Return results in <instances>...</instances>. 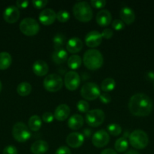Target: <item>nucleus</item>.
<instances>
[{"mask_svg": "<svg viewBox=\"0 0 154 154\" xmlns=\"http://www.w3.org/2000/svg\"><path fill=\"white\" fill-rule=\"evenodd\" d=\"M129 143L133 147L138 150H142L148 145L149 137L144 131L136 129L129 135Z\"/></svg>", "mask_w": 154, "mask_h": 154, "instance_id": "20e7f679", "label": "nucleus"}, {"mask_svg": "<svg viewBox=\"0 0 154 154\" xmlns=\"http://www.w3.org/2000/svg\"><path fill=\"white\" fill-rule=\"evenodd\" d=\"M30 4L29 1H22V0H18L16 2L17 7L20 8H26Z\"/></svg>", "mask_w": 154, "mask_h": 154, "instance_id": "79ce46f5", "label": "nucleus"}, {"mask_svg": "<svg viewBox=\"0 0 154 154\" xmlns=\"http://www.w3.org/2000/svg\"><path fill=\"white\" fill-rule=\"evenodd\" d=\"M96 21L101 26H107L111 23L112 15L108 10H101L96 15Z\"/></svg>", "mask_w": 154, "mask_h": 154, "instance_id": "6ab92c4d", "label": "nucleus"}, {"mask_svg": "<svg viewBox=\"0 0 154 154\" xmlns=\"http://www.w3.org/2000/svg\"><path fill=\"white\" fill-rule=\"evenodd\" d=\"M12 135L18 142H25L30 138L31 132L25 123L18 122L12 128Z\"/></svg>", "mask_w": 154, "mask_h": 154, "instance_id": "423d86ee", "label": "nucleus"}, {"mask_svg": "<svg viewBox=\"0 0 154 154\" xmlns=\"http://www.w3.org/2000/svg\"><path fill=\"white\" fill-rule=\"evenodd\" d=\"M81 79L79 75L75 71H69L66 72L64 77V84L66 89L70 91H74L79 86Z\"/></svg>", "mask_w": 154, "mask_h": 154, "instance_id": "9d476101", "label": "nucleus"}, {"mask_svg": "<svg viewBox=\"0 0 154 154\" xmlns=\"http://www.w3.org/2000/svg\"><path fill=\"white\" fill-rule=\"evenodd\" d=\"M30 150L33 154H44L48 151V144L43 140H38L32 144Z\"/></svg>", "mask_w": 154, "mask_h": 154, "instance_id": "412c9836", "label": "nucleus"}, {"mask_svg": "<svg viewBox=\"0 0 154 154\" xmlns=\"http://www.w3.org/2000/svg\"><path fill=\"white\" fill-rule=\"evenodd\" d=\"M100 101H101L102 103L104 104H108L111 102V96L109 93H101L99 96Z\"/></svg>", "mask_w": 154, "mask_h": 154, "instance_id": "e433bc0d", "label": "nucleus"}, {"mask_svg": "<svg viewBox=\"0 0 154 154\" xmlns=\"http://www.w3.org/2000/svg\"><path fill=\"white\" fill-rule=\"evenodd\" d=\"M128 109L133 115L137 117H146L152 111V100L144 93H136L130 98Z\"/></svg>", "mask_w": 154, "mask_h": 154, "instance_id": "f257e3e1", "label": "nucleus"}, {"mask_svg": "<svg viewBox=\"0 0 154 154\" xmlns=\"http://www.w3.org/2000/svg\"><path fill=\"white\" fill-rule=\"evenodd\" d=\"M67 52L63 48L54 50L51 55L52 60L56 64H62V63H65L67 60Z\"/></svg>", "mask_w": 154, "mask_h": 154, "instance_id": "4be33fe9", "label": "nucleus"}, {"mask_svg": "<svg viewBox=\"0 0 154 154\" xmlns=\"http://www.w3.org/2000/svg\"><path fill=\"white\" fill-rule=\"evenodd\" d=\"M42 126V120L38 115H33L28 120V127L33 132H37Z\"/></svg>", "mask_w": 154, "mask_h": 154, "instance_id": "393cba45", "label": "nucleus"}, {"mask_svg": "<svg viewBox=\"0 0 154 154\" xmlns=\"http://www.w3.org/2000/svg\"><path fill=\"white\" fill-rule=\"evenodd\" d=\"M146 78L149 81H154V72H147L146 73Z\"/></svg>", "mask_w": 154, "mask_h": 154, "instance_id": "37998d69", "label": "nucleus"}, {"mask_svg": "<svg viewBox=\"0 0 154 154\" xmlns=\"http://www.w3.org/2000/svg\"><path fill=\"white\" fill-rule=\"evenodd\" d=\"M70 114V108L67 105L62 104L58 105L54 111V118L58 121H63L69 117Z\"/></svg>", "mask_w": 154, "mask_h": 154, "instance_id": "f3484780", "label": "nucleus"}, {"mask_svg": "<svg viewBox=\"0 0 154 154\" xmlns=\"http://www.w3.org/2000/svg\"><path fill=\"white\" fill-rule=\"evenodd\" d=\"M33 71L37 76H45L48 72V66L43 60H36L33 65Z\"/></svg>", "mask_w": 154, "mask_h": 154, "instance_id": "aec40b11", "label": "nucleus"}, {"mask_svg": "<svg viewBox=\"0 0 154 154\" xmlns=\"http://www.w3.org/2000/svg\"><path fill=\"white\" fill-rule=\"evenodd\" d=\"M119 16H120L121 20L128 25L132 23L135 20V14H134V11L126 6L121 8L120 11H119Z\"/></svg>", "mask_w": 154, "mask_h": 154, "instance_id": "dca6fc26", "label": "nucleus"}, {"mask_svg": "<svg viewBox=\"0 0 154 154\" xmlns=\"http://www.w3.org/2000/svg\"><path fill=\"white\" fill-rule=\"evenodd\" d=\"M2 154H18V150L14 146L8 145L5 147Z\"/></svg>", "mask_w": 154, "mask_h": 154, "instance_id": "58836bf2", "label": "nucleus"}, {"mask_svg": "<svg viewBox=\"0 0 154 154\" xmlns=\"http://www.w3.org/2000/svg\"><path fill=\"white\" fill-rule=\"evenodd\" d=\"M102 35L101 33L99 32L95 31H91L88 33L85 38V42L86 45L89 48H96V47L99 46L102 42Z\"/></svg>", "mask_w": 154, "mask_h": 154, "instance_id": "ddd939ff", "label": "nucleus"}, {"mask_svg": "<svg viewBox=\"0 0 154 154\" xmlns=\"http://www.w3.org/2000/svg\"><path fill=\"white\" fill-rule=\"evenodd\" d=\"M54 116L53 115L52 113L51 112H45L42 114V119L45 123H51L54 120Z\"/></svg>", "mask_w": 154, "mask_h": 154, "instance_id": "c9c22d12", "label": "nucleus"}, {"mask_svg": "<svg viewBox=\"0 0 154 154\" xmlns=\"http://www.w3.org/2000/svg\"><path fill=\"white\" fill-rule=\"evenodd\" d=\"M101 35H102V38H104L106 39H110L113 37V32L110 29H105L101 32Z\"/></svg>", "mask_w": 154, "mask_h": 154, "instance_id": "ea45409f", "label": "nucleus"}, {"mask_svg": "<svg viewBox=\"0 0 154 154\" xmlns=\"http://www.w3.org/2000/svg\"><path fill=\"white\" fill-rule=\"evenodd\" d=\"M91 141L93 145L98 148L105 147L110 141V136H109L108 132L104 129L97 131L92 136Z\"/></svg>", "mask_w": 154, "mask_h": 154, "instance_id": "9b49d317", "label": "nucleus"}, {"mask_svg": "<svg viewBox=\"0 0 154 154\" xmlns=\"http://www.w3.org/2000/svg\"><path fill=\"white\" fill-rule=\"evenodd\" d=\"M52 41L54 50L60 49V48H63V46L64 45L65 42H66V37L62 33H57L53 38Z\"/></svg>", "mask_w": 154, "mask_h": 154, "instance_id": "c85d7f7f", "label": "nucleus"}, {"mask_svg": "<svg viewBox=\"0 0 154 154\" xmlns=\"http://www.w3.org/2000/svg\"><path fill=\"white\" fill-rule=\"evenodd\" d=\"M91 131L88 129H84V132H83V135H85V137H89L91 135Z\"/></svg>", "mask_w": 154, "mask_h": 154, "instance_id": "a18cd8bd", "label": "nucleus"}, {"mask_svg": "<svg viewBox=\"0 0 154 154\" xmlns=\"http://www.w3.org/2000/svg\"><path fill=\"white\" fill-rule=\"evenodd\" d=\"M90 3L94 8H104L106 5L107 2L105 0H91Z\"/></svg>", "mask_w": 154, "mask_h": 154, "instance_id": "f704fd0d", "label": "nucleus"}, {"mask_svg": "<svg viewBox=\"0 0 154 154\" xmlns=\"http://www.w3.org/2000/svg\"><path fill=\"white\" fill-rule=\"evenodd\" d=\"M48 2L47 0H33L32 2L33 6L36 8H42L48 4Z\"/></svg>", "mask_w": 154, "mask_h": 154, "instance_id": "4c0bfd02", "label": "nucleus"}, {"mask_svg": "<svg viewBox=\"0 0 154 154\" xmlns=\"http://www.w3.org/2000/svg\"><path fill=\"white\" fill-rule=\"evenodd\" d=\"M56 14L54 10L51 8H45L40 12L39 15V20L41 23L45 26L52 24L56 20Z\"/></svg>", "mask_w": 154, "mask_h": 154, "instance_id": "4468645a", "label": "nucleus"}, {"mask_svg": "<svg viewBox=\"0 0 154 154\" xmlns=\"http://www.w3.org/2000/svg\"><path fill=\"white\" fill-rule=\"evenodd\" d=\"M125 154H139V153L137 151H136V150H128V151H127Z\"/></svg>", "mask_w": 154, "mask_h": 154, "instance_id": "49530a36", "label": "nucleus"}, {"mask_svg": "<svg viewBox=\"0 0 154 154\" xmlns=\"http://www.w3.org/2000/svg\"><path fill=\"white\" fill-rule=\"evenodd\" d=\"M32 86L28 82H22L17 87V92L21 96H27L31 93Z\"/></svg>", "mask_w": 154, "mask_h": 154, "instance_id": "a878e982", "label": "nucleus"}, {"mask_svg": "<svg viewBox=\"0 0 154 154\" xmlns=\"http://www.w3.org/2000/svg\"><path fill=\"white\" fill-rule=\"evenodd\" d=\"M107 131L110 135L118 136L122 133V127L116 123H111L107 126Z\"/></svg>", "mask_w": 154, "mask_h": 154, "instance_id": "7c9ffc66", "label": "nucleus"}, {"mask_svg": "<svg viewBox=\"0 0 154 154\" xmlns=\"http://www.w3.org/2000/svg\"><path fill=\"white\" fill-rule=\"evenodd\" d=\"M84 120L80 114H73L71 116L68 120V126L69 129L76 130L80 129L83 126Z\"/></svg>", "mask_w": 154, "mask_h": 154, "instance_id": "5701e85b", "label": "nucleus"}, {"mask_svg": "<svg viewBox=\"0 0 154 154\" xmlns=\"http://www.w3.org/2000/svg\"><path fill=\"white\" fill-rule=\"evenodd\" d=\"M77 109L82 113H88L89 111V104L88 102L85 100H80L76 104Z\"/></svg>", "mask_w": 154, "mask_h": 154, "instance_id": "473e14b6", "label": "nucleus"}, {"mask_svg": "<svg viewBox=\"0 0 154 154\" xmlns=\"http://www.w3.org/2000/svg\"><path fill=\"white\" fill-rule=\"evenodd\" d=\"M116 87V81L113 78H107L102 81L101 85V90L104 92H110L114 90Z\"/></svg>", "mask_w": 154, "mask_h": 154, "instance_id": "bb28decb", "label": "nucleus"}, {"mask_svg": "<svg viewBox=\"0 0 154 154\" xmlns=\"http://www.w3.org/2000/svg\"><path fill=\"white\" fill-rule=\"evenodd\" d=\"M63 79L57 74H51L45 77L43 81L44 87L49 92H57L63 87Z\"/></svg>", "mask_w": 154, "mask_h": 154, "instance_id": "0eeeda50", "label": "nucleus"}, {"mask_svg": "<svg viewBox=\"0 0 154 154\" xmlns=\"http://www.w3.org/2000/svg\"><path fill=\"white\" fill-rule=\"evenodd\" d=\"M20 30L23 34L27 36H33L39 31V23L32 17H26L21 20L19 26Z\"/></svg>", "mask_w": 154, "mask_h": 154, "instance_id": "39448f33", "label": "nucleus"}, {"mask_svg": "<svg viewBox=\"0 0 154 154\" xmlns=\"http://www.w3.org/2000/svg\"><path fill=\"white\" fill-rule=\"evenodd\" d=\"M85 137L79 132H72L69 134L66 138V144L72 148H78L84 143Z\"/></svg>", "mask_w": 154, "mask_h": 154, "instance_id": "2eb2a0df", "label": "nucleus"}, {"mask_svg": "<svg viewBox=\"0 0 154 154\" xmlns=\"http://www.w3.org/2000/svg\"><path fill=\"white\" fill-rule=\"evenodd\" d=\"M12 63L11 56L8 52L0 53V70H5Z\"/></svg>", "mask_w": 154, "mask_h": 154, "instance_id": "b1692460", "label": "nucleus"}, {"mask_svg": "<svg viewBox=\"0 0 154 154\" xmlns=\"http://www.w3.org/2000/svg\"><path fill=\"white\" fill-rule=\"evenodd\" d=\"M2 84L1 81H0V92L2 91Z\"/></svg>", "mask_w": 154, "mask_h": 154, "instance_id": "de8ad7c7", "label": "nucleus"}, {"mask_svg": "<svg viewBox=\"0 0 154 154\" xmlns=\"http://www.w3.org/2000/svg\"><path fill=\"white\" fill-rule=\"evenodd\" d=\"M101 154H117V153H116V152L115 151V150H113V149L107 148L103 150V151L101 153Z\"/></svg>", "mask_w": 154, "mask_h": 154, "instance_id": "c03bdc74", "label": "nucleus"}, {"mask_svg": "<svg viewBox=\"0 0 154 154\" xmlns=\"http://www.w3.org/2000/svg\"><path fill=\"white\" fill-rule=\"evenodd\" d=\"M83 63L85 66L90 70H97L103 66L104 57L98 50L89 49L84 54Z\"/></svg>", "mask_w": 154, "mask_h": 154, "instance_id": "f03ea898", "label": "nucleus"}, {"mask_svg": "<svg viewBox=\"0 0 154 154\" xmlns=\"http://www.w3.org/2000/svg\"><path fill=\"white\" fill-rule=\"evenodd\" d=\"M153 86H154V85H153Z\"/></svg>", "mask_w": 154, "mask_h": 154, "instance_id": "09e8293b", "label": "nucleus"}, {"mask_svg": "<svg viewBox=\"0 0 154 154\" xmlns=\"http://www.w3.org/2000/svg\"><path fill=\"white\" fill-rule=\"evenodd\" d=\"M83 47V42L79 38L73 37L71 38L67 42L66 45V48L69 53L75 54L79 52Z\"/></svg>", "mask_w": 154, "mask_h": 154, "instance_id": "a211bd4d", "label": "nucleus"}, {"mask_svg": "<svg viewBox=\"0 0 154 154\" xmlns=\"http://www.w3.org/2000/svg\"><path fill=\"white\" fill-rule=\"evenodd\" d=\"M112 27L116 31H120L125 27V23L120 19H116L112 23Z\"/></svg>", "mask_w": 154, "mask_h": 154, "instance_id": "72a5a7b5", "label": "nucleus"}, {"mask_svg": "<svg viewBox=\"0 0 154 154\" xmlns=\"http://www.w3.org/2000/svg\"><path fill=\"white\" fill-rule=\"evenodd\" d=\"M56 19L60 23H65L69 19V14L67 11H59L56 14Z\"/></svg>", "mask_w": 154, "mask_h": 154, "instance_id": "2f4dec72", "label": "nucleus"}, {"mask_svg": "<svg viewBox=\"0 0 154 154\" xmlns=\"http://www.w3.org/2000/svg\"><path fill=\"white\" fill-rule=\"evenodd\" d=\"M72 12L78 20L81 22H88L92 19L93 11L87 2H78L74 5Z\"/></svg>", "mask_w": 154, "mask_h": 154, "instance_id": "7ed1b4c3", "label": "nucleus"}, {"mask_svg": "<svg viewBox=\"0 0 154 154\" xmlns=\"http://www.w3.org/2000/svg\"><path fill=\"white\" fill-rule=\"evenodd\" d=\"M128 147V142L125 138H120L117 139L115 143V149L119 153L125 152Z\"/></svg>", "mask_w": 154, "mask_h": 154, "instance_id": "c756f323", "label": "nucleus"}, {"mask_svg": "<svg viewBox=\"0 0 154 154\" xmlns=\"http://www.w3.org/2000/svg\"><path fill=\"white\" fill-rule=\"evenodd\" d=\"M100 95H101V90L98 84L95 83H85L82 87L81 96L86 100H95L99 97Z\"/></svg>", "mask_w": 154, "mask_h": 154, "instance_id": "6e6552de", "label": "nucleus"}, {"mask_svg": "<svg viewBox=\"0 0 154 154\" xmlns=\"http://www.w3.org/2000/svg\"><path fill=\"white\" fill-rule=\"evenodd\" d=\"M104 119H105V114L101 109L91 110L85 115L86 123L92 127L99 126L104 121Z\"/></svg>", "mask_w": 154, "mask_h": 154, "instance_id": "1a4fd4ad", "label": "nucleus"}, {"mask_svg": "<svg viewBox=\"0 0 154 154\" xmlns=\"http://www.w3.org/2000/svg\"><path fill=\"white\" fill-rule=\"evenodd\" d=\"M55 154H71V151L69 147L66 146H61L56 150Z\"/></svg>", "mask_w": 154, "mask_h": 154, "instance_id": "a19ab883", "label": "nucleus"}, {"mask_svg": "<svg viewBox=\"0 0 154 154\" xmlns=\"http://www.w3.org/2000/svg\"><path fill=\"white\" fill-rule=\"evenodd\" d=\"M20 11L17 6L9 5L3 12V18L8 23H14L20 17Z\"/></svg>", "mask_w": 154, "mask_h": 154, "instance_id": "f8f14e48", "label": "nucleus"}, {"mask_svg": "<svg viewBox=\"0 0 154 154\" xmlns=\"http://www.w3.org/2000/svg\"><path fill=\"white\" fill-rule=\"evenodd\" d=\"M82 58L79 55L74 54L69 57L67 60V65L71 69H76L82 65Z\"/></svg>", "mask_w": 154, "mask_h": 154, "instance_id": "cd10ccee", "label": "nucleus"}]
</instances>
